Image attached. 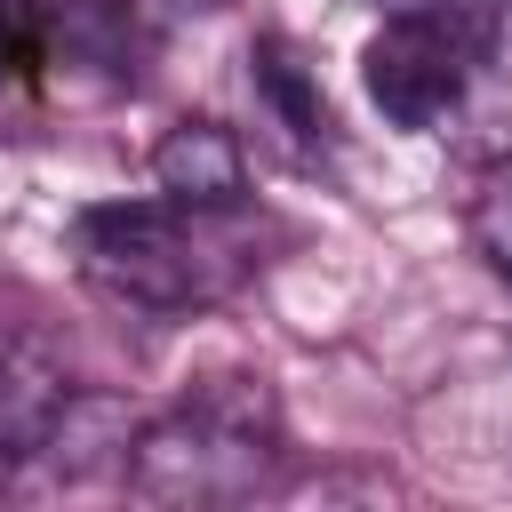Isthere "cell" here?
Segmentation results:
<instances>
[{"instance_id":"obj_1","label":"cell","mask_w":512,"mask_h":512,"mask_svg":"<svg viewBox=\"0 0 512 512\" xmlns=\"http://www.w3.org/2000/svg\"><path fill=\"white\" fill-rule=\"evenodd\" d=\"M280 464V400L264 376H200L168 416L136 424L128 488L152 504H232Z\"/></svg>"},{"instance_id":"obj_2","label":"cell","mask_w":512,"mask_h":512,"mask_svg":"<svg viewBox=\"0 0 512 512\" xmlns=\"http://www.w3.org/2000/svg\"><path fill=\"white\" fill-rule=\"evenodd\" d=\"M224 216L232 208H184L168 192L160 200H96L72 216V256L104 296H120L136 312H192L240 280Z\"/></svg>"},{"instance_id":"obj_3","label":"cell","mask_w":512,"mask_h":512,"mask_svg":"<svg viewBox=\"0 0 512 512\" xmlns=\"http://www.w3.org/2000/svg\"><path fill=\"white\" fill-rule=\"evenodd\" d=\"M136 408L88 384H56L32 416H16L0 432V488L8 496H56V488H96V480H128V448H136Z\"/></svg>"},{"instance_id":"obj_4","label":"cell","mask_w":512,"mask_h":512,"mask_svg":"<svg viewBox=\"0 0 512 512\" xmlns=\"http://www.w3.org/2000/svg\"><path fill=\"white\" fill-rule=\"evenodd\" d=\"M360 88L392 128H440L456 112V96H464V48H456V32L440 16L400 8V16H384L368 32Z\"/></svg>"},{"instance_id":"obj_5","label":"cell","mask_w":512,"mask_h":512,"mask_svg":"<svg viewBox=\"0 0 512 512\" xmlns=\"http://www.w3.org/2000/svg\"><path fill=\"white\" fill-rule=\"evenodd\" d=\"M152 184L184 208H240L248 192V152L224 120H168L160 144H152Z\"/></svg>"},{"instance_id":"obj_6","label":"cell","mask_w":512,"mask_h":512,"mask_svg":"<svg viewBox=\"0 0 512 512\" xmlns=\"http://www.w3.org/2000/svg\"><path fill=\"white\" fill-rule=\"evenodd\" d=\"M256 88L280 104V120L296 128V136H328V104H320V88H312V72L280 48V40H256Z\"/></svg>"},{"instance_id":"obj_7","label":"cell","mask_w":512,"mask_h":512,"mask_svg":"<svg viewBox=\"0 0 512 512\" xmlns=\"http://www.w3.org/2000/svg\"><path fill=\"white\" fill-rule=\"evenodd\" d=\"M472 240H480V256L512 280V176H496V184L480 192V208H472Z\"/></svg>"},{"instance_id":"obj_8","label":"cell","mask_w":512,"mask_h":512,"mask_svg":"<svg viewBox=\"0 0 512 512\" xmlns=\"http://www.w3.org/2000/svg\"><path fill=\"white\" fill-rule=\"evenodd\" d=\"M32 56H40V48H32V24H24L16 8H0V80H16Z\"/></svg>"},{"instance_id":"obj_9","label":"cell","mask_w":512,"mask_h":512,"mask_svg":"<svg viewBox=\"0 0 512 512\" xmlns=\"http://www.w3.org/2000/svg\"><path fill=\"white\" fill-rule=\"evenodd\" d=\"M496 32H504V56H512V0H496Z\"/></svg>"}]
</instances>
